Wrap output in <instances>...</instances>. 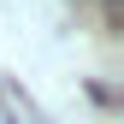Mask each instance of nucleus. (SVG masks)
<instances>
[]
</instances>
